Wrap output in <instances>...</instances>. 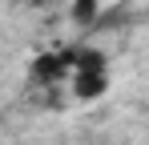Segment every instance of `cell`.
<instances>
[{
    "mask_svg": "<svg viewBox=\"0 0 149 145\" xmlns=\"http://www.w3.org/2000/svg\"><path fill=\"white\" fill-rule=\"evenodd\" d=\"M69 72H73V48H65V52H45V56L32 61V81H36V85H61Z\"/></svg>",
    "mask_w": 149,
    "mask_h": 145,
    "instance_id": "obj_1",
    "label": "cell"
},
{
    "mask_svg": "<svg viewBox=\"0 0 149 145\" xmlns=\"http://www.w3.org/2000/svg\"><path fill=\"white\" fill-rule=\"evenodd\" d=\"M73 72H109L101 48H73Z\"/></svg>",
    "mask_w": 149,
    "mask_h": 145,
    "instance_id": "obj_3",
    "label": "cell"
},
{
    "mask_svg": "<svg viewBox=\"0 0 149 145\" xmlns=\"http://www.w3.org/2000/svg\"><path fill=\"white\" fill-rule=\"evenodd\" d=\"M69 16H73L77 28H93V24L101 20V0H73Z\"/></svg>",
    "mask_w": 149,
    "mask_h": 145,
    "instance_id": "obj_4",
    "label": "cell"
},
{
    "mask_svg": "<svg viewBox=\"0 0 149 145\" xmlns=\"http://www.w3.org/2000/svg\"><path fill=\"white\" fill-rule=\"evenodd\" d=\"M28 4H52V0H28Z\"/></svg>",
    "mask_w": 149,
    "mask_h": 145,
    "instance_id": "obj_5",
    "label": "cell"
},
{
    "mask_svg": "<svg viewBox=\"0 0 149 145\" xmlns=\"http://www.w3.org/2000/svg\"><path fill=\"white\" fill-rule=\"evenodd\" d=\"M73 77V97L77 101H97L109 93V72H69Z\"/></svg>",
    "mask_w": 149,
    "mask_h": 145,
    "instance_id": "obj_2",
    "label": "cell"
}]
</instances>
